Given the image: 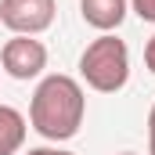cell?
<instances>
[{"label": "cell", "mask_w": 155, "mask_h": 155, "mask_svg": "<svg viewBox=\"0 0 155 155\" xmlns=\"http://www.w3.org/2000/svg\"><path fill=\"white\" fill-rule=\"evenodd\" d=\"M144 65H148V72L155 76V36L144 43Z\"/></svg>", "instance_id": "ba28073f"}, {"label": "cell", "mask_w": 155, "mask_h": 155, "mask_svg": "<svg viewBox=\"0 0 155 155\" xmlns=\"http://www.w3.org/2000/svg\"><path fill=\"white\" fill-rule=\"evenodd\" d=\"M58 0H0V22L15 36H40L54 25Z\"/></svg>", "instance_id": "3957f363"}, {"label": "cell", "mask_w": 155, "mask_h": 155, "mask_svg": "<svg viewBox=\"0 0 155 155\" xmlns=\"http://www.w3.org/2000/svg\"><path fill=\"white\" fill-rule=\"evenodd\" d=\"M148 155H155V105L148 112Z\"/></svg>", "instance_id": "9c48e42d"}, {"label": "cell", "mask_w": 155, "mask_h": 155, "mask_svg": "<svg viewBox=\"0 0 155 155\" xmlns=\"http://www.w3.org/2000/svg\"><path fill=\"white\" fill-rule=\"evenodd\" d=\"M79 76L90 90L97 94H116L130 79V51L126 43L112 33H101L97 40L87 43V51L79 54Z\"/></svg>", "instance_id": "7a4b0ae2"}, {"label": "cell", "mask_w": 155, "mask_h": 155, "mask_svg": "<svg viewBox=\"0 0 155 155\" xmlns=\"http://www.w3.org/2000/svg\"><path fill=\"white\" fill-rule=\"evenodd\" d=\"M25 155H76V152H65V148H29Z\"/></svg>", "instance_id": "30bf717a"}, {"label": "cell", "mask_w": 155, "mask_h": 155, "mask_svg": "<svg viewBox=\"0 0 155 155\" xmlns=\"http://www.w3.org/2000/svg\"><path fill=\"white\" fill-rule=\"evenodd\" d=\"M130 11L144 22H155V0H130Z\"/></svg>", "instance_id": "52a82bcc"}, {"label": "cell", "mask_w": 155, "mask_h": 155, "mask_svg": "<svg viewBox=\"0 0 155 155\" xmlns=\"http://www.w3.org/2000/svg\"><path fill=\"white\" fill-rule=\"evenodd\" d=\"M130 11V0H79V15L87 25H94L97 33H112L123 25Z\"/></svg>", "instance_id": "5b68a950"}, {"label": "cell", "mask_w": 155, "mask_h": 155, "mask_svg": "<svg viewBox=\"0 0 155 155\" xmlns=\"http://www.w3.org/2000/svg\"><path fill=\"white\" fill-rule=\"evenodd\" d=\"M0 65L11 79H36L47 69V47L36 36H11L0 47Z\"/></svg>", "instance_id": "277c9868"}, {"label": "cell", "mask_w": 155, "mask_h": 155, "mask_svg": "<svg viewBox=\"0 0 155 155\" xmlns=\"http://www.w3.org/2000/svg\"><path fill=\"white\" fill-rule=\"evenodd\" d=\"M83 116H87V94L79 79L65 76V72L40 79V87L33 90V101H29V126L43 141H54V144L72 141L83 126Z\"/></svg>", "instance_id": "6da1fadb"}, {"label": "cell", "mask_w": 155, "mask_h": 155, "mask_svg": "<svg viewBox=\"0 0 155 155\" xmlns=\"http://www.w3.org/2000/svg\"><path fill=\"white\" fill-rule=\"evenodd\" d=\"M119 155H137V152H119Z\"/></svg>", "instance_id": "8fae6325"}, {"label": "cell", "mask_w": 155, "mask_h": 155, "mask_svg": "<svg viewBox=\"0 0 155 155\" xmlns=\"http://www.w3.org/2000/svg\"><path fill=\"white\" fill-rule=\"evenodd\" d=\"M25 130H29V123H25V116H22L18 108L0 105V155L22 152V144H25Z\"/></svg>", "instance_id": "8992f818"}]
</instances>
